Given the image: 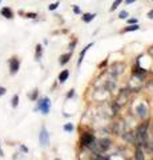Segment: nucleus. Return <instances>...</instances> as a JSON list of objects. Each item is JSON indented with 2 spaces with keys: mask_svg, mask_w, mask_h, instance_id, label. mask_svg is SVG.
<instances>
[{
  "mask_svg": "<svg viewBox=\"0 0 153 160\" xmlns=\"http://www.w3.org/2000/svg\"><path fill=\"white\" fill-rule=\"evenodd\" d=\"M0 4H1V0H0Z\"/></svg>",
  "mask_w": 153,
  "mask_h": 160,
  "instance_id": "nucleus-31",
  "label": "nucleus"
},
{
  "mask_svg": "<svg viewBox=\"0 0 153 160\" xmlns=\"http://www.w3.org/2000/svg\"><path fill=\"white\" fill-rule=\"evenodd\" d=\"M59 6H60V3H59V1H56V3H53V4H51V6H48V9H49V11H55V9L57 8Z\"/></svg>",
  "mask_w": 153,
  "mask_h": 160,
  "instance_id": "nucleus-19",
  "label": "nucleus"
},
{
  "mask_svg": "<svg viewBox=\"0 0 153 160\" xmlns=\"http://www.w3.org/2000/svg\"><path fill=\"white\" fill-rule=\"evenodd\" d=\"M148 18H149V19H153V9L148 12Z\"/></svg>",
  "mask_w": 153,
  "mask_h": 160,
  "instance_id": "nucleus-27",
  "label": "nucleus"
},
{
  "mask_svg": "<svg viewBox=\"0 0 153 160\" xmlns=\"http://www.w3.org/2000/svg\"><path fill=\"white\" fill-rule=\"evenodd\" d=\"M127 16H128L127 11H121V12H120V15H118V18H120V19H127Z\"/></svg>",
  "mask_w": 153,
  "mask_h": 160,
  "instance_id": "nucleus-21",
  "label": "nucleus"
},
{
  "mask_svg": "<svg viewBox=\"0 0 153 160\" xmlns=\"http://www.w3.org/2000/svg\"><path fill=\"white\" fill-rule=\"evenodd\" d=\"M140 27H139V24H129V26L127 27V28H124V31L123 32H132V31H137Z\"/></svg>",
  "mask_w": 153,
  "mask_h": 160,
  "instance_id": "nucleus-14",
  "label": "nucleus"
},
{
  "mask_svg": "<svg viewBox=\"0 0 153 160\" xmlns=\"http://www.w3.org/2000/svg\"><path fill=\"white\" fill-rule=\"evenodd\" d=\"M73 12H75L76 15H80V14H81V9L79 8L77 6H73Z\"/></svg>",
  "mask_w": 153,
  "mask_h": 160,
  "instance_id": "nucleus-23",
  "label": "nucleus"
},
{
  "mask_svg": "<svg viewBox=\"0 0 153 160\" xmlns=\"http://www.w3.org/2000/svg\"><path fill=\"white\" fill-rule=\"evenodd\" d=\"M71 56H72V51H71L69 53H65V55H61V56H60V64H61V65H65V64L68 63V61H69Z\"/></svg>",
  "mask_w": 153,
  "mask_h": 160,
  "instance_id": "nucleus-10",
  "label": "nucleus"
},
{
  "mask_svg": "<svg viewBox=\"0 0 153 160\" xmlns=\"http://www.w3.org/2000/svg\"><path fill=\"white\" fill-rule=\"evenodd\" d=\"M75 46H76V41H73V43H72V44H71V46H69L71 51H72V50H73V48H75Z\"/></svg>",
  "mask_w": 153,
  "mask_h": 160,
  "instance_id": "nucleus-29",
  "label": "nucleus"
},
{
  "mask_svg": "<svg viewBox=\"0 0 153 160\" xmlns=\"http://www.w3.org/2000/svg\"><path fill=\"white\" fill-rule=\"evenodd\" d=\"M121 3H123V0H115V1H113V4H112V7H110V11L113 12L118 6H120V4H121Z\"/></svg>",
  "mask_w": 153,
  "mask_h": 160,
  "instance_id": "nucleus-18",
  "label": "nucleus"
},
{
  "mask_svg": "<svg viewBox=\"0 0 153 160\" xmlns=\"http://www.w3.org/2000/svg\"><path fill=\"white\" fill-rule=\"evenodd\" d=\"M6 92H7V90L4 87H0V96H3V95H6Z\"/></svg>",
  "mask_w": 153,
  "mask_h": 160,
  "instance_id": "nucleus-24",
  "label": "nucleus"
},
{
  "mask_svg": "<svg viewBox=\"0 0 153 160\" xmlns=\"http://www.w3.org/2000/svg\"><path fill=\"white\" fill-rule=\"evenodd\" d=\"M96 15L95 14H84L83 16H81V19H83L84 23H89V21H92L93 19H95Z\"/></svg>",
  "mask_w": 153,
  "mask_h": 160,
  "instance_id": "nucleus-11",
  "label": "nucleus"
},
{
  "mask_svg": "<svg viewBox=\"0 0 153 160\" xmlns=\"http://www.w3.org/2000/svg\"><path fill=\"white\" fill-rule=\"evenodd\" d=\"M128 23H129V24H137V19H129Z\"/></svg>",
  "mask_w": 153,
  "mask_h": 160,
  "instance_id": "nucleus-25",
  "label": "nucleus"
},
{
  "mask_svg": "<svg viewBox=\"0 0 153 160\" xmlns=\"http://www.w3.org/2000/svg\"><path fill=\"white\" fill-rule=\"evenodd\" d=\"M136 0H125V4H132V3H135Z\"/></svg>",
  "mask_w": 153,
  "mask_h": 160,
  "instance_id": "nucleus-28",
  "label": "nucleus"
},
{
  "mask_svg": "<svg viewBox=\"0 0 153 160\" xmlns=\"http://www.w3.org/2000/svg\"><path fill=\"white\" fill-rule=\"evenodd\" d=\"M93 46V43H91V44H88L85 48H84L83 51H81V53H80V58H79V61H77V67H80L81 65V63H83V60H84V56H85V53H87V51L89 50L91 47Z\"/></svg>",
  "mask_w": 153,
  "mask_h": 160,
  "instance_id": "nucleus-8",
  "label": "nucleus"
},
{
  "mask_svg": "<svg viewBox=\"0 0 153 160\" xmlns=\"http://www.w3.org/2000/svg\"><path fill=\"white\" fill-rule=\"evenodd\" d=\"M135 159H137V160H144L145 159L144 152H142V149L140 148V147L136 149V152H135Z\"/></svg>",
  "mask_w": 153,
  "mask_h": 160,
  "instance_id": "nucleus-13",
  "label": "nucleus"
},
{
  "mask_svg": "<svg viewBox=\"0 0 153 160\" xmlns=\"http://www.w3.org/2000/svg\"><path fill=\"white\" fill-rule=\"evenodd\" d=\"M98 146H100V151L101 152H105L107 149L110 148V140L109 139H100L98 140Z\"/></svg>",
  "mask_w": 153,
  "mask_h": 160,
  "instance_id": "nucleus-6",
  "label": "nucleus"
},
{
  "mask_svg": "<svg viewBox=\"0 0 153 160\" xmlns=\"http://www.w3.org/2000/svg\"><path fill=\"white\" fill-rule=\"evenodd\" d=\"M0 14L6 19H13V12H12V9L9 7H3V8L0 9Z\"/></svg>",
  "mask_w": 153,
  "mask_h": 160,
  "instance_id": "nucleus-7",
  "label": "nucleus"
},
{
  "mask_svg": "<svg viewBox=\"0 0 153 160\" xmlns=\"http://www.w3.org/2000/svg\"><path fill=\"white\" fill-rule=\"evenodd\" d=\"M75 96V90H71L69 92L67 93V99H71V97H73Z\"/></svg>",
  "mask_w": 153,
  "mask_h": 160,
  "instance_id": "nucleus-22",
  "label": "nucleus"
},
{
  "mask_svg": "<svg viewBox=\"0 0 153 160\" xmlns=\"http://www.w3.org/2000/svg\"><path fill=\"white\" fill-rule=\"evenodd\" d=\"M93 139H95L93 134H91V132H85V134H83V136H81V144H83L84 147H88L91 143H92Z\"/></svg>",
  "mask_w": 153,
  "mask_h": 160,
  "instance_id": "nucleus-4",
  "label": "nucleus"
},
{
  "mask_svg": "<svg viewBox=\"0 0 153 160\" xmlns=\"http://www.w3.org/2000/svg\"><path fill=\"white\" fill-rule=\"evenodd\" d=\"M25 18H28V19H36V18H38V14H33V12H28V14H25Z\"/></svg>",
  "mask_w": 153,
  "mask_h": 160,
  "instance_id": "nucleus-20",
  "label": "nucleus"
},
{
  "mask_svg": "<svg viewBox=\"0 0 153 160\" xmlns=\"http://www.w3.org/2000/svg\"><path fill=\"white\" fill-rule=\"evenodd\" d=\"M11 104L13 108L18 107L19 105V95H13V97H12V100H11Z\"/></svg>",
  "mask_w": 153,
  "mask_h": 160,
  "instance_id": "nucleus-16",
  "label": "nucleus"
},
{
  "mask_svg": "<svg viewBox=\"0 0 153 160\" xmlns=\"http://www.w3.org/2000/svg\"><path fill=\"white\" fill-rule=\"evenodd\" d=\"M41 55H43V47H41L40 44H38V46H36L35 59H36V60H40V59H41Z\"/></svg>",
  "mask_w": 153,
  "mask_h": 160,
  "instance_id": "nucleus-12",
  "label": "nucleus"
},
{
  "mask_svg": "<svg viewBox=\"0 0 153 160\" xmlns=\"http://www.w3.org/2000/svg\"><path fill=\"white\" fill-rule=\"evenodd\" d=\"M8 64H9V73L11 75H16L19 68H20V60L18 58H11Z\"/></svg>",
  "mask_w": 153,
  "mask_h": 160,
  "instance_id": "nucleus-3",
  "label": "nucleus"
},
{
  "mask_svg": "<svg viewBox=\"0 0 153 160\" xmlns=\"http://www.w3.org/2000/svg\"><path fill=\"white\" fill-rule=\"evenodd\" d=\"M20 149H21V151H23V152H25V154H27V152H28V148H27L25 146H21V147H20Z\"/></svg>",
  "mask_w": 153,
  "mask_h": 160,
  "instance_id": "nucleus-26",
  "label": "nucleus"
},
{
  "mask_svg": "<svg viewBox=\"0 0 153 160\" xmlns=\"http://www.w3.org/2000/svg\"><path fill=\"white\" fill-rule=\"evenodd\" d=\"M68 78H69V71L68 70H64L60 72V75H59V82L60 83H64L65 80H68Z\"/></svg>",
  "mask_w": 153,
  "mask_h": 160,
  "instance_id": "nucleus-9",
  "label": "nucleus"
},
{
  "mask_svg": "<svg viewBox=\"0 0 153 160\" xmlns=\"http://www.w3.org/2000/svg\"><path fill=\"white\" fill-rule=\"evenodd\" d=\"M36 111H40L43 115H48L49 110H51V100L48 97H41L38 99V104H36Z\"/></svg>",
  "mask_w": 153,
  "mask_h": 160,
  "instance_id": "nucleus-1",
  "label": "nucleus"
},
{
  "mask_svg": "<svg viewBox=\"0 0 153 160\" xmlns=\"http://www.w3.org/2000/svg\"><path fill=\"white\" fill-rule=\"evenodd\" d=\"M39 142H40L41 147H47L49 144V134L45 127H41L40 134H39Z\"/></svg>",
  "mask_w": 153,
  "mask_h": 160,
  "instance_id": "nucleus-2",
  "label": "nucleus"
},
{
  "mask_svg": "<svg viewBox=\"0 0 153 160\" xmlns=\"http://www.w3.org/2000/svg\"><path fill=\"white\" fill-rule=\"evenodd\" d=\"M38 95H39V91L33 90V91H32V93H29V95H28V97L32 100V102H35V100H38Z\"/></svg>",
  "mask_w": 153,
  "mask_h": 160,
  "instance_id": "nucleus-15",
  "label": "nucleus"
},
{
  "mask_svg": "<svg viewBox=\"0 0 153 160\" xmlns=\"http://www.w3.org/2000/svg\"><path fill=\"white\" fill-rule=\"evenodd\" d=\"M136 111H137V115H139L141 119H145V117H148V107L144 104V103H141V104L137 105Z\"/></svg>",
  "mask_w": 153,
  "mask_h": 160,
  "instance_id": "nucleus-5",
  "label": "nucleus"
},
{
  "mask_svg": "<svg viewBox=\"0 0 153 160\" xmlns=\"http://www.w3.org/2000/svg\"><path fill=\"white\" fill-rule=\"evenodd\" d=\"M0 156H1V157H3V156H4V154H3V151H1V148H0Z\"/></svg>",
  "mask_w": 153,
  "mask_h": 160,
  "instance_id": "nucleus-30",
  "label": "nucleus"
},
{
  "mask_svg": "<svg viewBox=\"0 0 153 160\" xmlns=\"http://www.w3.org/2000/svg\"><path fill=\"white\" fill-rule=\"evenodd\" d=\"M73 124L72 123H67V124H64V131H67V132H72L73 131Z\"/></svg>",
  "mask_w": 153,
  "mask_h": 160,
  "instance_id": "nucleus-17",
  "label": "nucleus"
}]
</instances>
